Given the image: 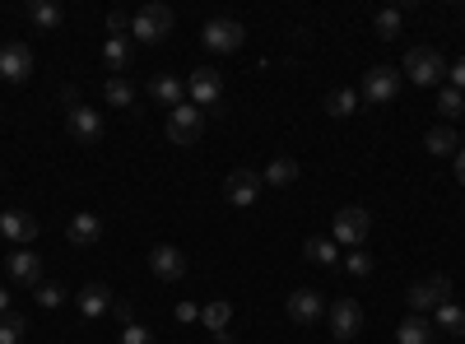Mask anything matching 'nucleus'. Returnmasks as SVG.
Returning <instances> with one entry per match:
<instances>
[{"label": "nucleus", "instance_id": "obj_1", "mask_svg": "<svg viewBox=\"0 0 465 344\" xmlns=\"http://www.w3.org/2000/svg\"><path fill=\"white\" fill-rule=\"evenodd\" d=\"M401 74H405V80H414L419 89H429V84H438L442 74H447V61H442L438 47H410Z\"/></svg>", "mask_w": 465, "mask_h": 344}, {"label": "nucleus", "instance_id": "obj_2", "mask_svg": "<svg viewBox=\"0 0 465 344\" xmlns=\"http://www.w3.org/2000/svg\"><path fill=\"white\" fill-rule=\"evenodd\" d=\"M173 10L168 5H159V0H149V5H140L135 15H131V33L140 37V43H163V37L173 33Z\"/></svg>", "mask_w": 465, "mask_h": 344}, {"label": "nucleus", "instance_id": "obj_3", "mask_svg": "<svg viewBox=\"0 0 465 344\" xmlns=\"http://www.w3.org/2000/svg\"><path fill=\"white\" fill-rule=\"evenodd\" d=\"M331 238H335V247H340V242H344V247H363V242L372 238V214H368L363 205H344V210L335 214Z\"/></svg>", "mask_w": 465, "mask_h": 344}, {"label": "nucleus", "instance_id": "obj_4", "mask_svg": "<svg viewBox=\"0 0 465 344\" xmlns=\"http://www.w3.org/2000/svg\"><path fill=\"white\" fill-rule=\"evenodd\" d=\"M201 43H205L210 52H219V56H232V52L247 43V28H242L238 19H228V15H214V19L201 28Z\"/></svg>", "mask_w": 465, "mask_h": 344}, {"label": "nucleus", "instance_id": "obj_5", "mask_svg": "<svg viewBox=\"0 0 465 344\" xmlns=\"http://www.w3.org/2000/svg\"><path fill=\"white\" fill-rule=\"evenodd\" d=\"M401 80H405L401 70H391V65H372V70L363 74V84H359V98H363V103H372V107H381V103H396Z\"/></svg>", "mask_w": 465, "mask_h": 344}, {"label": "nucleus", "instance_id": "obj_6", "mask_svg": "<svg viewBox=\"0 0 465 344\" xmlns=\"http://www.w3.org/2000/svg\"><path fill=\"white\" fill-rule=\"evenodd\" d=\"M205 135V112L196 103H182L168 112V140L173 144H196Z\"/></svg>", "mask_w": 465, "mask_h": 344}, {"label": "nucleus", "instance_id": "obj_7", "mask_svg": "<svg viewBox=\"0 0 465 344\" xmlns=\"http://www.w3.org/2000/svg\"><path fill=\"white\" fill-rule=\"evenodd\" d=\"M261 172L256 168H232L228 172V182H223V196H228V205L232 210H252L256 205V196H261Z\"/></svg>", "mask_w": 465, "mask_h": 344}, {"label": "nucleus", "instance_id": "obj_8", "mask_svg": "<svg viewBox=\"0 0 465 344\" xmlns=\"http://www.w3.org/2000/svg\"><path fill=\"white\" fill-rule=\"evenodd\" d=\"M442 302H451V280L447 275H429V280H414L410 284V308H414V317L419 312H438Z\"/></svg>", "mask_w": 465, "mask_h": 344}, {"label": "nucleus", "instance_id": "obj_9", "mask_svg": "<svg viewBox=\"0 0 465 344\" xmlns=\"http://www.w3.org/2000/svg\"><path fill=\"white\" fill-rule=\"evenodd\" d=\"M326 317H331V335H335V344L354 339V335L363 330V308H359L354 298H335L331 308H326Z\"/></svg>", "mask_w": 465, "mask_h": 344}, {"label": "nucleus", "instance_id": "obj_10", "mask_svg": "<svg viewBox=\"0 0 465 344\" xmlns=\"http://www.w3.org/2000/svg\"><path fill=\"white\" fill-rule=\"evenodd\" d=\"M186 98L196 107H214L223 98V74L214 65H196V70H191V80H186Z\"/></svg>", "mask_w": 465, "mask_h": 344}, {"label": "nucleus", "instance_id": "obj_11", "mask_svg": "<svg viewBox=\"0 0 465 344\" xmlns=\"http://www.w3.org/2000/svg\"><path fill=\"white\" fill-rule=\"evenodd\" d=\"M65 131L80 140V144H98L103 135H107V126H103V112H94L89 103H80V107H70L65 112Z\"/></svg>", "mask_w": 465, "mask_h": 344}, {"label": "nucleus", "instance_id": "obj_12", "mask_svg": "<svg viewBox=\"0 0 465 344\" xmlns=\"http://www.w3.org/2000/svg\"><path fill=\"white\" fill-rule=\"evenodd\" d=\"M33 47L28 43H5L0 47V80H10V84H24L28 74H33Z\"/></svg>", "mask_w": 465, "mask_h": 344}, {"label": "nucleus", "instance_id": "obj_13", "mask_svg": "<svg viewBox=\"0 0 465 344\" xmlns=\"http://www.w3.org/2000/svg\"><path fill=\"white\" fill-rule=\"evenodd\" d=\"M284 312H289V321H298V326H312V321H322V312H326V298H322L317 289H293L289 302H284Z\"/></svg>", "mask_w": 465, "mask_h": 344}, {"label": "nucleus", "instance_id": "obj_14", "mask_svg": "<svg viewBox=\"0 0 465 344\" xmlns=\"http://www.w3.org/2000/svg\"><path fill=\"white\" fill-rule=\"evenodd\" d=\"M5 270H10V280H15V284H24V289H37V284H43V256H37V251H28V247H19V251H10Z\"/></svg>", "mask_w": 465, "mask_h": 344}, {"label": "nucleus", "instance_id": "obj_15", "mask_svg": "<svg viewBox=\"0 0 465 344\" xmlns=\"http://www.w3.org/2000/svg\"><path fill=\"white\" fill-rule=\"evenodd\" d=\"M37 233H43V228H37V219L28 210H5V214H0V238L28 247V242H37Z\"/></svg>", "mask_w": 465, "mask_h": 344}, {"label": "nucleus", "instance_id": "obj_16", "mask_svg": "<svg viewBox=\"0 0 465 344\" xmlns=\"http://www.w3.org/2000/svg\"><path fill=\"white\" fill-rule=\"evenodd\" d=\"M149 270L159 275L163 284H177L186 275V251L182 247H153L149 251Z\"/></svg>", "mask_w": 465, "mask_h": 344}, {"label": "nucleus", "instance_id": "obj_17", "mask_svg": "<svg viewBox=\"0 0 465 344\" xmlns=\"http://www.w3.org/2000/svg\"><path fill=\"white\" fill-rule=\"evenodd\" d=\"M149 93H153V103L159 107H182L186 103V80H177V74H153L149 80Z\"/></svg>", "mask_w": 465, "mask_h": 344}, {"label": "nucleus", "instance_id": "obj_18", "mask_svg": "<svg viewBox=\"0 0 465 344\" xmlns=\"http://www.w3.org/2000/svg\"><path fill=\"white\" fill-rule=\"evenodd\" d=\"M74 302H80V317H89V321H94V317L112 312V302H116V298H112V289H107V284H84Z\"/></svg>", "mask_w": 465, "mask_h": 344}, {"label": "nucleus", "instance_id": "obj_19", "mask_svg": "<svg viewBox=\"0 0 465 344\" xmlns=\"http://www.w3.org/2000/svg\"><path fill=\"white\" fill-rule=\"evenodd\" d=\"M65 238H70L74 247H94V242L103 238V219H98V214H74V219L65 223Z\"/></svg>", "mask_w": 465, "mask_h": 344}, {"label": "nucleus", "instance_id": "obj_20", "mask_svg": "<svg viewBox=\"0 0 465 344\" xmlns=\"http://www.w3.org/2000/svg\"><path fill=\"white\" fill-rule=\"evenodd\" d=\"M396 344H438V326L423 317H405L396 326Z\"/></svg>", "mask_w": 465, "mask_h": 344}, {"label": "nucleus", "instance_id": "obj_21", "mask_svg": "<svg viewBox=\"0 0 465 344\" xmlns=\"http://www.w3.org/2000/svg\"><path fill=\"white\" fill-rule=\"evenodd\" d=\"M423 149H429V154H438V159L456 154V149H460V135H456V126H433L429 135H423Z\"/></svg>", "mask_w": 465, "mask_h": 344}, {"label": "nucleus", "instance_id": "obj_22", "mask_svg": "<svg viewBox=\"0 0 465 344\" xmlns=\"http://www.w3.org/2000/svg\"><path fill=\"white\" fill-rule=\"evenodd\" d=\"M261 182L265 186H293L298 182V159H270L261 168Z\"/></svg>", "mask_w": 465, "mask_h": 344}, {"label": "nucleus", "instance_id": "obj_23", "mask_svg": "<svg viewBox=\"0 0 465 344\" xmlns=\"http://www.w3.org/2000/svg\"><path fill=\"white\" fill-rule=\"evenodd\" d=\"M302 256L312 260V265H326V270H331V265H340L335 238H307V242H302Z\"/></svg>", "mask_w": 465, "mask_h": 344}, {"label": "nucleus", "instance_id": "obj_24", "mask_svg": "<svg viewBox=\"0 0 465 344\" xmlns=\"http://www.w3.org/2000/svg\"><path fill=\"white\" fill-rule=\"evenodd\" d=\"M103 65L112 74H122L131 65V43H126V37H107V43H103Z\"/></svg>", "mask_w": 465, "mask_h": 344}, {"label": "nucleus", "instance_id": "obj_25", "mask_svg": "<svg viewBox=\"0 0 465 344\" xmlns=\"http://www.w3.org/2000/svg\"><path fill=\"white\" fill-rule=\"evenodd\" d=\"M103 98H107L112 107H122V112H126V107L135 103V84L126 80V74H112V80L103 84Z\"/></svg>", "mask_w": 465, "mask_h": 344}, {"label": "nucleus", "instance_id": "obj_26", "mask_svg": "<svg viewBox=\"0 0 465 344\" xmlns=\"http://www.w3.org/2000/svg\"><path fill=\"white\" fill-rule=\"evenodd\" d=\"M201 321L219 335V330H228V321H232V302L228 298H214V302H205L201 308Z\"/></svg>", "mask_w": 465, "mask_h": 344}, {"label": "nucleus", "instance_id": "obj_27", "mask_svg": "<svg viewBox=\"0 0 465 344\" xmlns=\"http://www.w3.org/2000/svg\"><path fill=\"white\" fill-rule=\"evenodd\" d=\"M438 330L465 339V308H456V302H442V308H438Z\"/></svg>", "mask_w": 465, "mask_h": 344}, {"label": "nucleus", "instance_id": "obj_28", "mask_svg": "<svg viewBox=\"0 0 465 344\" xmlns=\"http://www.w3.org/2000/svg\"><path fill=\"white\" fill-rule=\"evenodd\" d=\"M28 19H33L37 28H56L65 15H61V5H56V0H33V5H28Z\"/></svg>", "mask_w": 465, "mask_h": 344}, {"label": "nucleus", "instance_id": "obj_29", "mask_svg": "<svg viewBox=\"0 0 465 344\" xmlns=\"http://www.w3.org/2000/svg\"><path fill=\"white\" fill-rule=\"evenodd\" d=\"M354 107H359V93L354 89H331L326 93V112H331V117H349Z\"/></svg>", "mask_w": 465, "mask_h": 344}, {"label": "nucleus", "instance_id": "obj_30", "mask_svg": "<svg viewBox=\"0 0 465 344\" xmlns=\"http://www.w3.org/2000/svg\"><path fill=\"white\" fill-rule=\"evenodd\" d=\"M372 265H377V260H372V256H368L363 247H354V251L344 256V270L354 275V280H368V275H372Z\"/></svg>", "mask_w": 465, "mask_h": 344}, {"label": "nucleus", "instance_id": "obj_31", "mask_svg": "<svg viewBox=\"0 0 465 344\" xmlns=\"http://www.w3.org/2000/svg\"><path fill=\"white\" fill-rule=\"evenodd\" d=\"M438 112H442V117H451V122H456V117H460V112H465V93L447 84V89L438 93Z\"/></svg>", "mask_w": 465, "mask_h": 344}, {"label": "nucleus", "instance_id": "obj_32", "mask_svg": "<svg viewBox=\"0 0 465 344\" xmlns=\"http://www.w3.org/2000/svg\"><path fill=\"white\" fill-rule=\"evenodd\" d=\"M24 330H28V321H24L19 312L0 317V344H19V339H24Z\"/></svg>", "mask_w": 465, "mask_h": 344}, {"label": "nucleus", "instance_id": "obj_33", "mask_svg": "<svg viewBox=\"0 0 465 344\" xmlns=\"http://www.w3.org/2000/svg\"><path fill=\"white\" fill-rule=\"evenodd\" d=\"M372 24H377V33H381V37H401L405 15H401V10H377V19H372Z\"/></svg>", "mask_w": 465, "mask_h": 344}, {"label": "nucleus", "instance_id": "obj_34", "mask_svg": "<svg viewBox=\"0 0 465 344\" xmlns=\"http://www.w3.org/2000/svg\"><path fill=\"white\" fill-rule=\"evenodd\" d=\"M33 298H37V308H61V302H65V289L47 280V284H37V289H33Z\"/></svg>", "mask_w": 465, "mask_h": 344}, {"label": "nucleus", "instance_id": "obj_35", "mask_svg": "<svg viewBox=\"0 0 465 344\" xmlns=\"http://www.w3.org/2000/svg\"><path fill=\"white\" fill-rule=\"evenodd\" d=\"M116 344H159V339H153V330H149V326L131 321V326H122V335H116Z\"/></svg>", "mask_w": 465, "mask_h": 344}, {"label": "nucleus", "instance_id": "obj_36", "mask_svg": "<svg viewBox=\"0 0 465 344\" xmlns=\"http://www.w3.org/2000/svg\"><path fill=\"white\" fill-rule=\"evenodd\" d=\"M107 33H112V37H126V33H131V15H126V10H112V15H107Z\"/></svg>", "mask_w": 465, "mask_h": 344}, {"label": "nucleus", "instance_id": "obj_37", "mask_svg": "<svg viewBox=\"0 0 465 344\" xmlns=\"http://www.w3.org/2000/svg\"><path fill=\"white\" fill-rule=\"evenodd\" d=\"M447 80H451V89L465 93V56H456V65H447Z\"/></svg>", "mask_w": 465, "mask_h": 344}, {"label": "nucleus", "instance_id": "obj_38", "mask_svg": "<svg viewBox=\"0 0 465 344\" xmlns=\"http://www.w3.org/2000/svg\"><path fill=\"white\" fill-rule=\"evenodd\" d=\"M112 312H116V321H122V326L135 321V308H131V302H112Z\"/></svg>", "mask_w": 465, "mask_h": 344}, {"label": "nucleus", "instance_id": "obj_39", "mask_svg": "<svg viewBox=\"0 0 465 344\" xmlns=\"http://www.w3.org/2000/svg\"><path fill=\"white\" fill-rule=\"evenodd\" d=\"M196 317H201L196 302H177V321H196Z\"/></svg>", "mask_w": 465, "mask_h": 344}, {"label": "nucleus", "instance_id": "obj_40", "mask_svg": "<svg viewBox=\"0 0 465 344\" xmlns=\"http://www.w3.org/2000/svg\"><path fill=\"white\" fill-rule=\"evenodd\" d=\"M456 182H460V186H465V144H460V149H456Z\"/></svg>", "mask_w": 465, "mask_h": 344}, {"label": "nucleus", "instance_id": "obj_41", "mask_svg": "<svg viewBox=\"0 0 465 344\" xmlns=\"http://www.w3.org/2000/svg\"><path fill=\"white\" fill-rule=\"evenodd\" d=\"M0 317H10V293L0 289Z\"/></svg>", "mask_w": 465, "mask_h": 344}]
</instances>
